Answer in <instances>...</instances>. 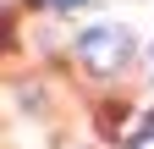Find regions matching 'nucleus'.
I'll list each match as a JSON object with an SVG mask.
<instances>
[{
	"label": "nucleus",
	"mask_w": 154,
	"mask_h": 149,
	"mask_svg": "<svg viewBox=\"0 0 154 149\" xmlns=\"http://www.w3.org/2000/svg\"><path fill=\"white\" fill-rule=\"evenodd\" d=\"M77 55H83V66L88 72H121L132 61V33L127 28H116V22H99V28H88L83 33V44H77Z\"/></svg>",
	"instance_id": "obj_1"
},
{
	"label": "nucleus",
	"mask_w": 154,
	"mask_h": 149,
	"mask_svg": "<svg viewBox=\"0 0 154 149\" xmlns=\"http://www.w3.org/2000/svg\"><path fill=\"white\" fill-rule=\"evenodd\" d=\"M132 149H154V133H138V138H132Z\"/></svg>",
	"instance_id": "obj_2"
},
{
	"label": "nucleus",
	"mask_w": 154,
	"mask_h": 149,
	"mask_svg": "<svg viewBox=\"0 0 154 149\" xmlns=\"http://www.w3.org/2000/svg\"><path fill=\"white\" fill-rule=\"evenodd\" d=\"M44 6H55V11H72V6H83V0H44Z\"/></svg>",
	"instance_id": "obj_3"
},
{
	"label": "nucleus",
	"mask_w": 154,
	"mask_h": 149,
	"mask_svg": "<svg viewBox=\"0 0 154 149\" xmlns=\"http://www.w3.org/2000/svg\"><path fill=\"white\" fill-rule=\"evenodd\" d=\"M149 61H154V44H149Z\"/></svg>",
	"instance_id": "obj_4"
}]
</instances>
